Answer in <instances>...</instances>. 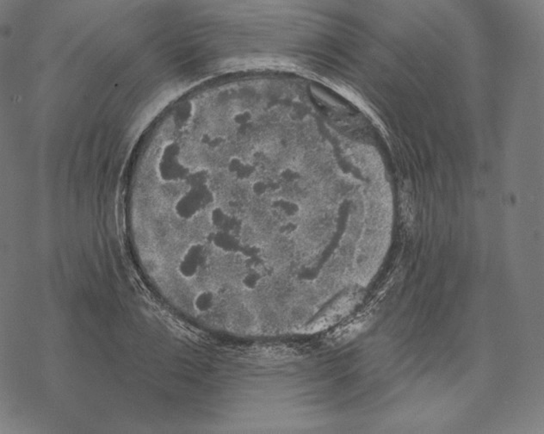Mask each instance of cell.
<instances>
[{
    "label": "cell",
    "mask_w": 544,
    "mask_h": 434,
    "mask_svg": "<svg viewBox=\"0 0 544 434\" xmlns=\"http://www.w3.org/2000/svg\"><path fill=\"white\" fill-rule=\"evenodd\" d=\"M215 193L208 185L203 187L191 188L176 203V215L182 220H191L201 213L207 207L215 203Z\"/></svg>",
    "instance_id": "1"
},
{
    "label": "cell",
    "mask_w": 544,
    "mask_h": 434,
    "mask_svg": "<svg viewBox=\"0 0 544 434\" xmlns=\"http://www.w3.org/2000/svg\"><path fill=\"white\" fill-rule=\"evenodd\" d=\"M229 214L222 207L216 206L210 210L209 220L215 230H222L229 218Z\"/></svg>",
    "instance_id": "2"
}]
</instances>
